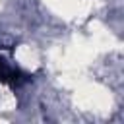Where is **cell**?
I'll return each mask as SVG.
<instances>
[{"instance_id":"cell-1","label":"cell","mask_w":124,"mask_h":124,"mask_svg":"<svg viewBox=\"0 0 124 124\" xmlns=\"http://www.w3.org/2000/svg\"><path fill=\"white\" fill-rule=\"evenodd\" d=\"M16 76H17V72L12 70V68L0 58V81H8V83H10V81L16 79Z\"/></svg>"}]
</instances>
